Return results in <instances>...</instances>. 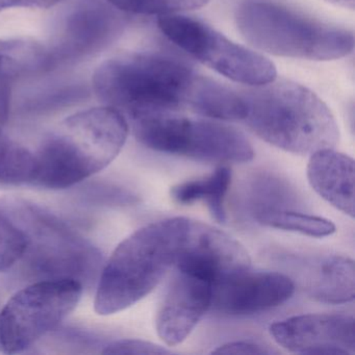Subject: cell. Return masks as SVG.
<instances>
[{"label": "cell", "instance_id": "1", "mask_svg": "<svg viewBox=\"0 0 355 355\" xmlns=\"http://www.w3.org/2000/svg\"><path fill=\"white\" fill-rule=\"evenodd\" d=\"M93 87L110 107L130 117L187 110L211 119L242 121L245 105L234 92L199 76L180 60L140 53L105 62L95 71Z\"/></svg>", "mask_w": 355, "mask_h": 355}, {"label": "cell", "instance_id": "2", "mask_svg": "<svg viewBox=\"0 0 355 355\" xmlns=\"http://www.w3.org/2000/svg\"><path fill=\"white\" fill-rule=\"evenodd\" d=\"M128 135L125 118L110 105L70 116L35 153L33 186L60 190L98 173L119 155Z\"/></svg>", "mask_w": 355, "mask_h": 355}, {"label": "cell", "instance_id": "3", "mask_svg": "<svg viewBox=\"0 0 355 355\" xmlns=\"http://www.w3.org/2000/svg\"><path fill=\"white\" fill-rule=\"evenodd\" d=\"M240 94L242 121L269 144L300 155L338 144L340 130L331 111L305 87L275 78Z\"/></svg>", "mask_w": 355, "mask_h": 355}, {"label": "cell", "instance_id": "4", "mask_svg": "<svg viewBox=\"0 0 355 355\" xmlns=\"http://www.w3.org/2000/svg\"><path fill=\"white\" fill-rule=\"evenodd\" d=\"M188 222L182 217L153 222L120 243L101 271L95 296L96 313H119L150 294L175 268Z\"/></svg>", "mask_w": 355, "mask_h": 355}, {"label": "cell", "instance_id": "5", "mask_svg": "<svg viewBox=\"0 0 355 355\" xmlns=\"http://www.w3.org/2000/svg\"><path fill=\"white\" fill-rule=\"evenodd\" d=\"M236 26L253 47L278 57L331 61L354 49V36L304 17L267 0H246L236 10Z\"/></svg>", "mask_w": 355, "mask_h": 355}, {"label": "cell", "instance_id": "6", "mask_svg": "<svg viewBox=\"0 0 355 355\" xmlns=\"http://www.w3.org/2000/svg\"><path fill=\"white\" fill-rule=\"evenodd\" d=\"M0 209L26 232L28 245L21 261L31 277L72 278L82 284L94 278L101 253L59 218L21 199H1Z\"/></svg>", "mask_w": 355, "mask_h": 355}, {"label": "cell", "instance_id": "7", "mask_svg": "<svg viewBox=\"0 0 355 355\" xmlns=\"http://www.w3.org/2000/svg\"><path fill=\"white\" fill-rule=\"evenodd\" d=\"M137 140L147 148L207 163H248L252 145L232 126L194 119L178 113H155L132 118Z\"/></svg>", "mask_w": 355, "mask_h": 355}, {"label": "cell", "instance_id": "8", "mask_svg": "<svg viewBox=\"0 0 355 355\" xmlns=\"http://www.w3.org/2000/svg\"><path fill=\"white\" fill-rule=\"evenodd\" d=\"M83 284L72 278L37 280L0 311V353H21L55 330L78 306Z\"/></svg>", "mask_w": 355, "mask_h": 355}, {"label": "cell", "instance_id": "9", "mask_svg": "<svg viewBox=\"0 0 355 355\" xmlns=\"http://www.w3.org/2000/svg\"><path fill=\"white\" fill-rule=\"evenodd\" d=\"M157 26L178 49L234 82L254 87L276 78L271 61L232 42L200 20L173 14L161 16Z\"/></svg>", "mask_w": 355, "mask_h": 355}, {"label": "cell", "instance_id": "10", "mask_svg": "<svg viewBox=\"0 0 355 355\" xmlns=\"http://www.w3.org/2000/svg\"><path fill=\"white\" fill-rule=\"evenodd\" d=\"M248 251L226 232L189 219L175 269L209 280L211 284L250 268Z\"/></svg>", "mask_w": 355, "mask_h": 355}, {"label": "cell", "instance_id": "11", "mask_svg": "<svg viewBox=\"0 0 355 355\" xmlns=\"http://www.w3.org/2000/svg\"><path fill=\"white\" fill-rule=\"evenodd\" d=\"M125 20L117 9L89 0L66 19L59 40L49 49L51 69L98 53L121 34Z\"/></svg>", "mask_w": 355, "mask_h": 355}, {"label": "cell", "instance_id": "12", "mask_svg": "<svg viewBox=\"0 0 355 355\" xmlns=\"http://www.w3.org/2000/svg\"><path fill=\"white\" fill-rule=\"evenodd\" d=\"M270 334L282 348L309 355L355 353L354 318L347 313L296 315L270 326Z\"/></svg>", "mask_w": 355, "mask_h": 355}, {"label": "cell", "instance_id": "13", "mask_svg": "<svg viewBox=\"0 0 355 355\" xmlns=\"http://www.w3.org/2000/svg\"><path fill=\"white\" fill-rule=\"evenodd\" d=\"M294 291L288 276L249 268L213 284L211 309L225 315H252L284 304Z\"/></svg>", "mask_w": 355, "mask_h": 355}, {"label": "cell", "instance_id": "14", "mask_svg": "<svg viewBox=\"0 0 355 355\" xmlns=\"http://www.w3.org/2000/svg\"><path fill=\"white\" fill-rule=\"evenodd\" d=\"M213 284L176 270L157 317V331L168 346L184 342L211 309Z\"/></svg>", "mask_w": 355, "mask_h": 355}, {"label": "cell", "instance_id": "15", "mask_svg": "<svg viewBox=\"0 0 355 355\" xmlns=\"http://www.w3.org/2000/svg\"><path fill=\"white\" fill-rule=\"evenodd\" d=\"M311 188L338 211L354 217V161L334 148L311 153L307 165Z\"/></svg>", "mask_w": 355, "mask_h": 355}, {"label": "cell", "instance_id": "16", "mask_svg": "<svg viewBox=\"0 0 355 355\" xmlns=\"http://www.w3.org/2000/svg\"><path fill=\"white\" fill-rule=\"evenodd\" d=\"M306 291L311 298L327 304L354 300V261L344 255H328L320 259L309 270Z\"/></svg>", "mask_w": 355, "mask_h": 355}, {"label": "cell", "instance_id": "17", "mask_svg": "<svg viewBox=\"0 0 355 355\" xmlns=\"http://www.w3.org/2000/svg\"><path fill=\"white\" fill-rule=\"evenodd\" d=\"M232 184V170L220 166L213 173L199 180L182 182L171 189L172 198L180 205L203 201L219 223H225V197Z\"/></svg>", "mask_w": 355, "mask_h": 355}, {"label": "cell", "instance_id": "18", "mask_svg": "<svg viewBox=\"0 0 355 355\" xmlns=\"http://www.w3.org/2000/svg\"><path fill=\"white\" fill-rule=\"evenodd\" d=\"M49 49L26 39H0V76L9 78L49 71Z\"/></svg>", "mask_w": 355, "mask_h": 355}, {"label": "cell", "instance_id": "19", "mask_svg": "<svg viewBox=\"0 0 355 355\" xmlns=\"http://www.w3.org/2000/svg\"><path fill=\"white\" fill-rule=\"evenodd\" d=\"M254 217L259 223L268 227L315 238H324L336 232V225L330 220L292 209H265L255 213Z\"/></svg>", "mask_w": 355, "mask_h": 355}, {"label": "cell", "instance_id": "20", "mask_svg": "<svg viewBox=\"0 0 355 355\" xmlns=\"http://www.w3.org/2000/svg\"><path fill=\"white\" fill-rule=\"evenodd\" d=\"M36 172L35 153L0 137V187L32 184Z\"/></svg>", "mask_w": 355, "mask_h": 355}, {"label": "cell", "instance_id": "21", "mask_svg": "<svg viewBox=\"0 0 355 355\" xmlns=\"http://www.w3.org/2000/svg\"><path fill=\"white\" fill-rule=\"evenodd\" d=\"M115 9L139 15H173L205 7L209 0H105Z\"/></svg>", "mask_w": 355, "mask_h": 355}, {"label": "cell", "instance_id": "22", "mask_svg": "<svg viewBox=\"0 0 355 355\" xmlns=\"http://www.w3.org/2000/svg\"><path fill=\"white\" fill-rule=\"evenodd\" d=\"M28 245L26 232L0 209V272L19 263Z\"/></svg>", "mask_w": 355, "mask_h": 355}, {"label": "cell", "instance_id": "23", "mask_svg": "<svg viewBox=\"0 0 355 355\" xmlns=\"http://www.w3.org/2000/svg\"><path fill=\"white\" fill-rule=\"evenodd\" d=\"M105 354H171V351L153 343L142 340H113L105 345L103 350Z\"/></svg>", "mask_w": 355, "mask_h": 355}, {"label": "cell", "instance_id": "24", "mask_svg": "<svg viewBox=\"0 0 355 355\" xmlns=\"http://www.w3.org/2000/svg\"><path fill=\"white\" fill-rule=\"evenodd\" d=\"M213 354H254V355H269L276 353L268 347L257 343L245 342V340H236L227 344L222 345L213 351Z\"/></svg>", "mask_w": 355, "mask_h": 355}, {"label": "cell", "instance_id": "25", "mask_svg": "<svg viewBox=\"0 0 355 355\" xmlns=\"http://www.w3.org/2000/svg\"><path fill=\"white\" fill-rule=\"evenodd\" d=\"M61 0H0V12L12 8H38L49 9Z\"/></svg>", "mask_w": 355, "mask_h": 355}, {"label": "cell", "instance_id": "26", "mask_svg": "<svg viewBox=\"0 0 355 355\" xmlns=\"http://www.w3.org/2000/svg\"><path fill=\"white\" fill-rule=\"evenodd\" d=\"M10 96H11V90L8 84V78L0 76V137L9 117Z\"/></svg>", "mask_w": 355, "mask_h": 355}, {"label": "cell", "instance_id": "27", "mask_svg": "<svg viewBox=\"0 0 355 355\" xmlns=\"http://www.w3.org/2000/svg\"><path fill=\"white\" fill-rule=\"evenodd\" d=\"M326 1L345 9H354L355 0H326Z\"/></svg>", "mask_w": 355, "mask_h": 355}]
</instances>
